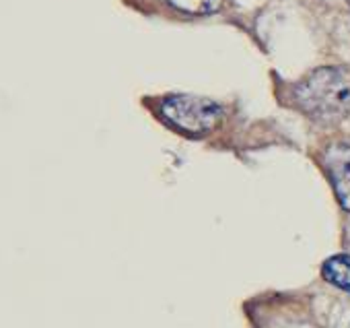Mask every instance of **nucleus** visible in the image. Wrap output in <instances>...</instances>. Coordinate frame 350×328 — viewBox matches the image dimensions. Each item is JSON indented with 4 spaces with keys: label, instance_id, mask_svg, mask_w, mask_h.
Wrapping results in <instances>:
<instances>
[{
    "label": "nucleus",
    "instance_id": "423d86ee",
    "mask_svg": "<svg viewBox=\"0 0 350 328\" xmlns=\"http://www.w3.org/2000/svg\"><path fill=\"white\" fill-rule=\"evenodd\" d=\"M346 3H348V5H350V0H346Z\"/></svg>",
    "mask_w": 350,
    "mask_h": 328
},
{
    "label": "nucleus",
    "instance_id": "f03ea898",
    "mask_svg": "<svg viewBox=\"0 0 350 328\" xmlns=\"http://www.w3.org/2000/svg\"><path fill=\"white\" fill-rule=\"evenodd\" d=\"M161 116L178 130L200 136L217 128L223 118L219 103L196 95H171L161 103Z\"/></svg>",
    "mask_w": 350,
    "mask_h": 328
},
{
    "label": "nucleus",
    "instance_id": "39448f33",
    "mask_svg": "<svg viewBox=\"0 0 350 328\" xmlns=\"http://www.w3.org/2000/svg\"><path fill=\"white\" fill-rule=\"evenodd\" d=\"M169 5L188 15H211L221 9L223 0H169Z\"/></svg>",
    "mask_w": 350,
    "mask_h": 328
},
{
    "label": "nucleus",
    "instance_id": "f257e3e1",
    "mask_svg": "<svg viewBox=\"0 0 350 328\" xmlns=\"http://www.w3.org/2000/svg\"><path fill=\"white\" fill-rule=\"evenodd\" d=\"M293 99L311 120L334 124L350 112V77L342 68H317L293 89Z\"/></svg>",
    "mask_w": 350,
    "mask_h": 328
},
{
    "label": "nucleus",
    "instance_id": "20e7f679",
    "mask_svg": "<svg viewBox=\"0 0 350 328\" xmlns=\"http://www.w3.org/2000/svg\"><path fill=\"white\" fill-rule=\"evenodd\" d=\"M323 279L344 291L350 293V256L346 254H336L323 262Z\"/></svg>",
    "mask_w": 350,
    "mask_h": 328
},
{
    "label": "nucleus",
    "instance_id": "7ed1b4c3",
    "mask_svg": "<svg viewBox=\"0 0 350 328\" xmlns=\"http://www.w3.org/2000/svg\"><path fill=\"white\" fill-rule=\"evenodd\" d=\"M323 170L327 172L338 203L350 211V144H332L323 153Z\"/></svg>",
    "mask_w": 350,
    "mask_h": 328
}]
</instances>
